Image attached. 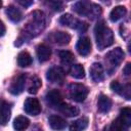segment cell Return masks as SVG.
Masks as SVG:
<instances>
[{"label":"cell","instance_id":"cell-1","mask_svg":"<svg viewBox=\"0 0 131 131\" xmlns=\"http://www.w3.org/2000/svg\"><path fill=\"white\" fill-rule=\"evenodd\" d=\"M94 36L96 40V45L99 50H103L110 47L114 43V34L112 30L106 27L104 20H99L94 28Z\"/></svg>","mask_w":131,"mask_h":131},{"label":"cell","instance_id":"cell-2","mask_svg":"<svg viewBox=\"0 0 131 131\" xmlns=\"http://www.w3.org/2000/svg\"><path fill=\"white\" fill-rule=\"evenodd\" d=\"M45 28V16L42 11L36 10L31 14L30 21L26 26L25 36L27 38L36 37Z\"/></svg>","mask_w":131,"mask_h":131},{"label":"cell","instance_id":"cell-3","mask_svg":"<svg viewBox=\"0 0 131 131\" xmlns=\"http://www.w3.org/2000/svg\"><path fill=\"white\" fill-rule=\"evenodd\" d=\"M73 9L80 15L95 18L101 13V7L88 1H79L74 4Z\"/></svg>","mask_w":131,"mask_h":131},{"label":"cell","instance_id":"cell-4","mask_svg":"<svg viewBox=\"0 0 131 131\" xmlns=\"http://www.w3.org/2000/svg\"><path fill=\"white\" fill-rule=\"evenodd\" d=\"M131 126V110L125 107L121 110L120 116L112 123L111 131H129Z\"/></svg>","mask_w":131,"mask_h":131},{"label":"cell","instance_id":"cell-5","mask_svg":"<svg viewBox=\"0 0 131 131\" xmlns=\"http://www.w3.org/2000/svg\"><path fill=\"white\" fill-rule=\"evenodd\" d=\"M88 88L79 83H72L69 85V96L71 99L77 102H82L88 95Z\"/></svg>","mask_w":131,"mask_h":131},{"label":"cell","instance_id":"cell-6","mask_svg":"<svg viewBox=\"0 0 131 131\" xmlns=\"http://www.w3.org/2000/svg\"><path fill=\"white\" fill-rule=\"evenodd\" d=\"M59 23L62 26L69 27L71 29H76V30H78V31H80L82 33L85 32L88 29V24L87 23L82 21V20H79L78 18L74 17L70 13H66V14L61 15L60 18H59Z\"/></svg>","mask_w":131,"mask_h":131},{"label":"cell","instance_id":"cell-7","mask_svg":"<svg viewBox=\"0 0 131 131\" xmlns=\"http://www.w3.org/2000/svg\"><path fill=\"white\" fill-rule=\"evenodd\" d=\"M124 59V52L120 47H117L105 54V62L108 64V73H111L122 62Z\"/></svg>","mask_w":131,"mask_h":131},{"label":"cell","instance_id":"cell-8","mask_svg":"<svg viewBox=\"0 0 131 131\" xmlns=\"http://www.w3.org/2000/svg\"><path fill=\"white\" fill-rule=\"evenodd\" d=\"M46 78L51 83H59L60 84L63 82V80L66 78V74H64V71L62 70V68L53 66L47 71Z\"/></svg>","mask_w":131,"mask_h":131},{"label":"cell","instance_id":"cell-9","mask_svg":"<svg viewBox=\"0 0 131 131\" xmlns=\"http://www.w3.org/2000/svg\"><path fill=\"white\" fill-rule=\"evenodd\" d=\"M25 85H26V75L20 74L12 80L9 86V92L13 95H18L24 91Z\"/></svg>","mask_w":131,"mask_h":131},{"label":"cell","instance_id":"cell-10","mask_svg":"<svg viewBox=\"0 0 131 131\" xmlns=\"http://www.w3.org/2000/svg\"><path fill=\"white\" fill-rule=\"evenodd\" d=\"M24 110L28 115L31 116H37L41 112V105L37 98L34 97H28L24 104Z\"/></svg>","mask_w":131,"mask_h":131},{"label":"cell","instance_id":"cell-11","mask_svg":"<svg viewBox=\"0 0 131 131\" xmlns=\"http://www.w3.org/2000/svg\"><path fill=\"white\" fill-rule=\"evenodd\" d=\"M111 89L114 92L118 93L119 95L125 97L127 100H129L131 98V85L130 84L122 85L118 81H113L111 83Z\"/></svg>","mask_w":131,"mask_h":131},{"label":"cell","instance_id":"cell-12","mask_svg":"<svg viewBox=\"0 0 131 131\" xmlns=\"http://www.w3.org/2000/svg\"><path fill=\"white\" fill-rule=\"evenodd\" d=\"M45 100H46L48 105H50L51 107L57 108L62 103V96L58 90L52 89V90L47 92V94L45 96Z\"/></svg>","mask_w":131,"mask_h":131},{"label":"cell","instance_id":"cell-13","mask_svg":"<svg viewBox=\"0 0 131 131\" xmlns=\"http://www.w3.org/2000/svg\"><path fill=\"white\" fill-rule=\"evenodd\" d=\"M76 49L82 56H87L91 52V41L88 37H82L78 40Z\"/></svg>","mask_w":131,"mask_h":131},{"label":"cell","instance_id":"cell-14","mask_svg":"<svg viewBox=\"0 0 131 131\" xmlns=\"http://www.w3.org/2000/svg\"><path fill=\"white\" fill-rule=\"evenodd\" d=\"M48 123L51 129L55 131H62L67 127V122L63 118L57 116V115H52L48 118Z\"/></svg>","mask_w":131,"mask_h":131},{"label":"cell","instance_id":"cell-15","mask_svg":"<svg viewBox=\"0 0 131 131\" xmlns=\"http://www.w3.org/2000/svg\"><path fill=\"white\" fill-rule=\"evenodd\" d=\"M90 77L94 82H100L104 79V71H103V67L98 63V62H94L91 67H90Z\"/></svg>","mask_w":131,"mask_h":131},{"label":"cell","instance_id":"cell-16","mask_svg":"<svg viewBox=\"0 0 131 131\" xmlns=\"http://www.w3.org/2000/svg\"><path fill=\"white\" fill-rule=\"evenodd\" d=\"M10 105L5 101H0V125H6L10 119Z\"/></svg>","mask_w":131,"mask_h":131},{"label":"cell","instance_id":"cell-17","mask_svg":"<svg viewBox=\"0 0 131 131\" xmlns=\"http://www.w3.org/2000/svg\"><path fill=\"white\" fill-rule=\"evenodd\" d=\"M37 56H38V59L40 62H45L47 61L49 58H50V55H51V50L48 46L44 45V44H41V45H38L37 46Z\"/></svg>","mask_w":131,"mask_h":131},{"label":"cell","instance_id":"cell-18","mask_svg":"<svg viewBox=\"0 0 131 131\" xmlns=\"http://www.w3.org/2000/svg\"><path fill=\"white\" fill-rule=\"evenodd\" d=\"M6 14L8 16V18L10 20H12L13 23H17L23 18V12L19 8L13 6V5H9L6 8Z\"/></svg>","mask_w":131,"mask_h":131},{"label":"cell","instance_id":"cell-19","mask_svg":"<svg viewBox=\"0 0 131 131\" xmlns=\"http://www.w3.org/2000/svg\"><path fill=\"white\" fill-rule=\"evenodd\" d=\"M57 108L61 114H63L67 117H75V116L79 115V108L77 106H74V105L69 104V103L62 102Z\"/></svg>","mask_w":131,"mask_h":131},{"label":"cell","instance_id":"cell-20","mask_svg":"<svg viewBox=\"0 0 131 131\" xmlns=\"http://www.w3.org/2000/svg\"><path fill=\"white\" fill-rule=\"evenodd\" d=\"M112 107V100L106 96L101 94L98 97V101H97V108L98 112L100 113H107Z\"/></svg>","mask_w":131,"mask_h":131},{"label":"cell","instance_id":"cell-21","mask_svg":"<svg viewBox=\"0 0 131 131\" xmlns=\"http://www.w3.org/2000/svg\"><path fill=\"white\" fill-rule=\"evenodd\" d=\"M50 38L53 42L60 45H66L71 41V36L66 32H54Z\"/></svg>","mask_w":131,"mask_h":131},{"label":"cell","instance_id":"cell-22","mask_svg":"<svg viewBox=\"0 0 131 131\" xmlns=\"http://www.w3.org/2000/svg\"><path fill=\"white\" fill-rule=\"evenodd\" d=\"M88 118L86 117H82L74 122H72L71 126H70V131H83L88 127Z\"/></svg>","mask_w":131,"mask_h":131},{"label":"cell","instance_id":"cell-23","mask_svg":"<svg viewBox=\"0 0 131 131\" xmlns=\"http://www.w3.org/2000/svg\"><path fill=\"white\" fill-rule=\"evenodd\" d=\"M127 13V9L124 6H116L112 9L110 13V19L112 21H118L119 19L123 18Z\"/></svg>","mask_w":131,"mask_h":131},{"label":"cell","instance_id":"cell-24","mask_svg":"<svg viewBox=\"0 0 131 131\" xmlns=\"http://www.w3.org/2000/svg\"><path fill=\"white\" fill-rule=\"evenodd\" d=\"M33 62V58L31 56V54L27 51H21L18 53L17 55V64L20 68H26L31 66Z\"/></svg>","mask_w":131,"mask_h":131},{"label":"cell","instance_id":"cell-25","mask_svg":"<svg viewBox=\"0 0 131 131\" xmlns=\"http://www.w3.org/2000/svg\"><path fill=\"white\" fill-rule=\"evenodd\" d=\"M58 55H59V58H60L61 63L64 64V66H72L73 62H74V60H75V55L71 51H68V50H61V51H59Z\"/></svg>","mask_w":131,"mask_h":131},{"label":"cell","instance_id":"cell-26","mask_svg":"<svg viewBox=\"0 0 131 131\" xmlns=\"http://www.w3.org/2000/svg\"><path fill=\"white\" fill-rule=\"evenodd\" d=\"M29 125H30L29 119L26 118V117H24V116H18L13 121V127L17 131H21V130L27 129L29 127Z\"/></svg>","mask_w":131,"mask_h":131},{"label":"cell","instance_id":"cell-27","mask_svg":"<svg viewBox=\"0 0 131 131\" xmlns=\"http://www.w3.org/2000/svg\"><path fill=\"white\" fill-rule=\"evenodd\" d=\"M70 74L72 77L76 78V79H83L85 77V70L83 68V66L77 63V64H72L71 69H70Z\"/></svg>","mask_w":131,"mask_h":131},{"label":"cell","instance_id":"cell-28","mask_svg":"<svg viewBox=\"0 0 131 131\" xmlns=\"http://www.w3.org/2000/svg\"><path fill=\"white\" fill-rule=\"evenodd\" d=\"M41 85H42L41 80H40L38 77L34 76V77L32 78L31 83H30V86H29V88H28L29 93H31V94H36V93L38 92L39 88L41 87Z\"/></svg>","mask_w":131,"mask_h":131},{"label":"cell","instance_id":"cell-29","mask_svg":"<svg viewBox=\"0 0 131 131\" xmlns=\"http://www.w3.org/2000/svg\"><path fill=\"white\" fill-rule=\"evenodd\" d=\"M47 4L55 11H61L63 9V3L59 1H49L47 2Z\"/></svg>","mask_w":131,"mask_h":131},{"label":"cell","instance_id":"cell-30","mask_svg":"<svg viewBox=\"0 0 131 131\" xmlns=\"http://www.w3.org/2000/svg\"><path fill=\"white\" fill-rule=\"evenodd\" d=\"M123 73H124L125 76H130V74H131V63L130 62H128L125 66V68L123 70Z\"/></svg>","mask_w":131,"mask_h":131},{"label":"cell","instance_id":"cell-31","mask_svg":"<svg viewBox=\"0 0 131 131\" xmlns=\"http://www.w3.org/2000/svg\"><path fill=\"white\" fill-rule=\"evenodd\" d=\"M17 3H19L20 5H23V6H25V7H29L30 5L33 4V1H21V0H18Z\"/></svg>","mask_w":131,"mask_h":131},{"label":"cell","instance_id":"cell-32","mask_svg":"<svg viewBox=\"0 0 131 131\" xmlns=\"http://www.w3.org/2000/svg\"><path fill=\"white\" fill-rule=\"evenodd\" d=\"M4 34H5V26H4V24L0 20V37L3 36Z\"/></svg>","mask_w":131,"mask_h":131},{"label":"cell","instance_id":"cell-33","mask_svg":"<svg viewBox=\"0 0 131 131\" xmlns=\"http://www.w3.org/2000/svg\"><path fill=\"white\" fill-rule=\"evenodd\" d=\"M33 131H42V129H41V128H39V127H35Z\"/></svg>","mask_w":131,"mask_h":131},{"label":"cell","instance_id":"cell-34","mask_svg":"<svg viewBox=\"0 0 131 131\" xmlns=\"http://www.w3.org/2000/svg\"><path fill=\"white\" fill-rule=\"evenodd\" d=\"M1 6H2V2L0 1V7H1Z\"/></svg>","mask_w":131,"mask_h":131}]
</instances>
